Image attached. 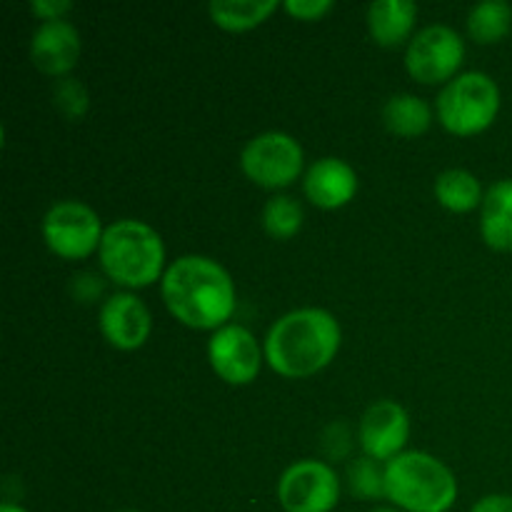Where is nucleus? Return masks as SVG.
I'll return each mask as SVG.
<instances>
[{"mask_svg": "<svg viewBox=\"0 0 512 512\" xmlns=\"http://www.w3.org/2000/svg\"><path fill=\"white\" fill-rule=\"evenodd\" d=\"M480 233L495 250H512V178L488 188L480 210Z\"/></svg>", "mask_w": 512, "mask_h": 512, "instance_id": "nucleus-15", "label": "nucleus"}, {"mask_svg": "<svg viewBox=\"0 0 512 512\" xmlns=\"http://www.w3.org/2000/svg\"><path fill=\"white\" fill-rule=\"evenodd\" d=\"M53 100L58 105L60 113L70 120L83 118L85 110H88V90L80 83L78 78H70V75H63V78L55 80L53 85Z\"/></svg>", "mask_w": 512, "mask_h": 512, "instance_id": "nucleus-22", "label": "nucleus"}, {"mask_svg": "<svg viewBox=\"0 0 512 512\" xmlns=\"http://www.w3.org/2000/svg\"><path fill=\"white\" fill-rule=\"evenodd\" d=\"M465 55V43L455 28L445 23H433L420 28L405 50V65L410 75L423 83H440L460 68Z\"/></svg>", "mask_w": 512, "mask_h": 512, "instance_id": "nucleus-9", "label": "nucleus"}, {"mask_svg": "<svg viewBox=\"0 0 512 512\" xmlns=\"http://www.w3.org/2000/svg\"><path fill=\"white\" fill-rule=\"evenodd\" d=\"M303 148L283 130H265L245 143L240 165L253 183L263 188H285L298 180L303 170Z\"/></svg>", "mask_w": 512, "mask_h": 512, "instance_id": "nucleus-6", "label": "nucleus"}, {"mask_svg": "<svg viewBox=\"0 0 512 512\" xmlns=\"http://www.w3.org/2000/svg\"><path fill=\"white\" fill-rule=\"evenodd\" d=\"M100 333L120 350H135L150 335V310L138 295L115 293L100 308Z\"/></svg>", "mask_w": 512, "mask_h": 512, "instance_id": "nucleus-12", "label": "nucleus"}, {"mask_svg": "<svg viewBox=\"0 0 512 512\" xmlns=\"http://www.w3.org/2000/svg\"><path fill=\"white\" fill-rule=\"evenodd\" d=\"M435 198L440 205L455 213H465L483 203V188L480 180L465 168H448L435 178Z\"/></svg>", "mask_w": 512, "mask_h": 512, "instance_id": "nucleus-18", "label": "nucleus"}, {"mask_svg": "<svg viewBox=\"0 0 512 512\" xmlns=\"http://www.w3.org/2000/svg\"><path fill=\"white\" fill-rule=\"evenodd\" d=\"M373 512H400V510H393V508H378V510H373Z\"/></svg>", "mask_w": 512, "mask_h": 512, "instance_id": "nucleus-28", "label": "nucleus"}, {"mask_svg": "<svg viewBox=\"0 0 512 512\" xmlns=\"http://www.w3.org/2000/svg\"><path fill=\"white\" fill-rule=\"evenodd\" d=\"M430 120H433V110L420 95L395 93L383 105V123L395 135L413 138V135L425 133L430 128Z\"/></svg>", "mask_w": 512, "mask_h": 512, "instance_id": "nucleus-17", "label": "nucleus"}, {"mask_svg": "<svg viewBox=\"0 0 512 512\" xmlns=\"http://www.w3.org/2000/svg\"><path fill=\"white\" fill-rule=\"evenodd\" d=\"M512 28V5L508 0H483L470 8L468 30L478 43H498Z\"/></svg>", "mask_w": 512, "mask_h": 512, "instance_id": "nucleus-20", "label": "nucleus"}, {"mask_svg": "<svg viewBox=\"0 0 512 512\" xmlns=\"http://www.w3.org/2000/svg\"><path fill=\"white\" fill-rule=\"evenodd\" d=\"M410 435V418L403 405L378 400L360 420V445L373 460H393L403 453Z\"/></svg>", "mask_w": 512, "mask_h": 512, "instance_id": "nucleus-11", "label": "nucleus"}, {"mask_svg": "<svg viewBox=\"0 0 512 512\" xmlns=\"http://www.w3.org/2000/svg\"><path fill=\"white\" fill-rule=\"evenodd\" d=\"M103 225L98 213L80 200H58L43 218V238L55 255L68 260L85 258L100 248Z\"/></svg>", "mask_w": 512, "mask_h": 512, "instance_id": "nucleus-7", "label": "nucleus"}, {"mask_svg": "<svg viewBox=\"0 0 512 512\" xmlns=\"http://www.w3.org/2000/svg\"><path fill=\"white\" fill-rule=\"evenodd\" d=\"M163 300L190 328H223L235 310V285L228 270L205 255H180L165 268Z\"/></svg>", "mask_w": 512, "mask_h": 512, "instance_id": "nucleus-1", "label": "nucleus"}, {"mask_svg": "<svg viewBox=\"0 0 512 512\" xmlns=\"http://www.w3.org/2000/svg\"><path fill=\"white\" fill-rule=\"evenodd\" d=\"M440 123L458 135H473L488 128L500 110V88L483 70H468L455 75L440 90L438 100Z\"/></svg>", "mask_w": 512, "mask_h": 512, "instance_id": "nucleus-5", "label": "nucleus"}, {"mask_svg": "<svg viewBox=\"0 0 512 512\" xmlns=\"http://www.w3.org/2000/svg\"><path fill=\"white\" fill-rule=\"evenodd\" d=\"M340 338V323L328 310H290L265 335V360L285 378H308L335 358Z\"/></svg>", "mask_w": 512, "mask_h": 512, "instance_id": "nucleus-2", "label": "nucleus"}, {"mask_svg": "<svg viewBox=\"0 0 512 512\" xmlns=\"http://www.w3.org/2000/svg\"><path fill=\"white\" fill-rule=\"evenodd\" d=\"M285 512H330L340 500V480L323 460H298L278 483Z\"/></svg>", "mask_w": 512, "mask_h": 512, "instance_id": "nucleus-8", "label": "nucleus"}, {"mask_svg": "<svg viewBox=\"0 0 512 512\" xmlns=\"http://www.w3.org/2000/svg\"><path fill=\"white\" fill-rule=\"evenodd\" d=\"M385 495L405 512H448L458 498V480L443 460L420 450L385 463Z\"/></svg>", "mask_w": 512, "mask_h": 512, "instance_id": "nucleus-3", "label": "nucleus"}, {"mask_svg": "<svg viewBox=\"0 0 512 512\" xmlns=\"http://www.w3.org/2000/svg\"><path fill=\"white\" fill-rule=\"evenodd\" d=\"M333 8V0H285V10L303 20L323 18Z\"/></svg>", "mask_w": 512, "mask_h": 512, "instance_id": "nucleus-24", "label": "nucleus"}, {"mask_svg": "<svg viewBox=\"0 0 512 512\" xmlns=\"http://www.w3.org/2000/svg\"><path fill=\"white\" fill-rule=\"evenodd\" d=\"M100 268L110 280L128 288H143L160 278L165 245L153 225L135 218L110 223L100 240Z\"/></svg>", "mask_w": 512, "mask_h": 512, "instance_id": "nucleus-4", "label": "nucleus"}, {"mask_svg": "<svg viewBox=\"0 0 512 512\" xmlns=\"http://www.w3.org/2000/svg\"><path fill=\"white\" fill-rule=\"evenodd\" d=\"M0 512H28V510L20 508V505H15V503H3L0 505Z\"/></svg>", "mask_w": 512, "mask_h": 512, "instance_id": "nucleus-27", "label": "nucleus"}, {"mask_svg": "<svg viewBox=\"0 0 512 512\" xmlns=\"http://www.w3.org/2000/svg\"><path fill=\"white\" fill-rule=\"evenodd\" d=\"M303 190L308 200L320 208H340L358 193V175L353 165L328 155L310 165L303 178Z\"/></svg>", "mask_w": 512, "mask_h": 512, "instance_id": "nucleus-14", "label": "nucleus"}, {"mask_svg": "<svg viewBox=\"0 0 512 512\" xmlns=\"http://www.w3.org/2000/svg\"><path fill=\"white\" fill-rule=\"evenodd\" d=\"M30 8H33V13L38 15L40 20H55L63 18V15L73 8V3H70V0H33Z\"/></svg>", "mask_w": 512, "mask_h": 512, "instance_id": "nucleus-25", "label": "nucleus"}, {"mask_svg": "<svg viewBox=\"0 0 512 512\" xmlns=\"http://www.w3.org/2000/svg\"><path fill=\"white\" fill-rule=\"evenodd\" d=\"M275 8H278V0H210L208 5L215 23L228 30L253 28L263 23Z\"/></svg>", "mask_w": 512, "mask_h": 512, "instance_id": "nucleus-19", "label": "nucleus"}, {"mask_svg": "<svg viewBox=\"0 0 512 512\" xmlns=\"http://www.w3.org/2000/svg\"><path fill=\"white\" fill-rule=\"evenodd\" d=\"M470 512H512V495H485V498H480L478 503L473 505Z\"/></svg>", "mask_w": 512, "mask_h": 512, "instance_id": "nucleus-26", "label": "nucleus"}, {"mask_svg": "<svg viewBox=\"0 0 512 512\" xmlns=\"http://www.w3.org/2000/svg\"><path fill=\"white\" fill-rule=\"evenodd\" d=\"M208 358L225 383L245 385L255 380L260 370V345L248 328L230 323L213 333Z\"/></svg>", "mask_w": 512, "mask_h": 512, "instance_id": "nucleus-10", "label": "nucleus"}, {"mask_svg": "<svg viewBox=\"0 0 512 512\" xmlns=\"http://www.w3.org/2000/svg\"><path fill=\"white\" fill-rule=\"evenodd\" d=\"M418 15L413 0H373L368 8L370 35L380 45H398L410 35Z\"/></svg>", "mask_w": 512, "mask_h": 512, "instance_id": "nucleus-16", "label": "nucleus"}, {"mask_svg": "<svg viewBox=\"0 0 512 512\" xmlns=\"http://www.w3.org/2000/svg\"><path fill=\"white\" fill-rule=\"evenodd\" d=\"M123 512H140V510H123Z\"/></svg>", "mask_w": 512, "mask_h": 512, "instance_id": "nucleus-29", "label": "nucleus"}, {"mask_svg": "<svg viewBox=\"0 0 512 512\" xmlns=\"http://www.w3.org/2000/svg\"><path fill=\"white\" fill-rule=\"evenodd\" d=\"M300 225H303V208H300V203L293 195L278 193L273 198H268V203L263 208V228L273 238H293L300 230Z\"/></svg>", "mask_w": 512, "mask_h": 512, "instance_id": "nucleus-21", "label": "nucleus"}, {"mask_svg": "<svg viewBox=\"0 0 512 512\" xmlns=\"http://www.w3.org/2000/svg\"><path fill=\"white\" fill-rule=\"evenodd\" d=\"M350 488H353V495L365 500H375L380 495H385V475L380 473L378 465H375L373 458H363L355 460L350 465Z\"/></svg>", "mask_w": 512, "mask_h": 512, "instance_id": "nucleus-23", "label": "nucleus"}, {"mask_svg": "<svg viewBox=\"0 0 512 512\" xmlns=\"http://www.w3.org/2000/svg\"><path fill=\"white\" fill-rule=\"evenodd\" d=\"M80 33L70 20H43L30 38V58L38 70L63 78L80 58Z\"/></svg>", "mask_w": 512, "mask_h": 512, "instance_id": "nucleus-13", "label": "nucleus"}]
</instances>
